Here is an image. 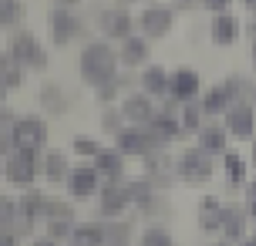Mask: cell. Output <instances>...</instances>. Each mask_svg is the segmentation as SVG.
<instances>
[{"mask_svg": "<svg viewBox=\"0 0 256 246\" xmlns=\"http://www.w3.org/2000/svg\"><path fill=\"white\" fill-rule=\"evenodd\" d=\"M196 125H199V108H189L182 115V128H196Z\"/></svg>", "mask_w": 256, "mask_h": 246, "instance_id": "26", "label": "cell"}, {"mask_svg": "<svg viewBox=\"0 0 256 246\" xmlns=\"http://www.w3.org/2000/svg\"><path fill=\"white\" fill-rule=\"evenodd\" d=\"M61 4H78V0H61Z\"/></svg>", "mask_w": 256, "mask_h": 246, "instance_id": "31", "label": "cell"}, {"mask_svg": "<svg viewBox=\"0 0 256 246\" xmlns=\"http://www.w3.org/2000/svg\"><path fill=\"white\" fill-rule=\"evenodd\" d=\"M71 246H108L102 226H81L71 233Z\"/></svg>", "mask_w": 256, "mask_h": 246, "instance_id": "13", "label": "cell"}, {"mask_svg": "<svg viewBox=\"0 0 256 246\" xmlns=\"http://www.w3.org/2000/svg\"><path fill=\"white\" fill-rule=\"evenodd\" d=\"M168 88H172V94H176L179 102H189L192 94L199 91V74L189 71V68H182V71L172 74V84H168Z\"/></svg>", "mask_w": 256, "mask_h": 246, "instance_id": "7", "label": "cell"}, {"mask_svg": "<svg viewBox=\"0 0 256 246\" xmlns=\"http://www.w3.org/2000/svg\"><path fill=\"white\" fill-rule=\"evenodd\" d=\"M34 156H30V148H17V156L7 162V179L10 182H20V186H27V182L34 179Z\"/></svg>", "mask_w": 256, "mask_h": 246, "instance_id": "4", "label": "cell"}, {"mask_svg": "<svg viewBox=\"0 0 256 246\" xmlns=\"http://www.w3.org/2000/svg\"><path fill=\"white\" fill-rule=\"evenodd\" d=\"M236 34H240V24H236L232 17H219L216 24H212V40H216V44H232Z\"/></svg>", "mask_w": 256, "mask_h": 246, "instance_id": "14", "label": "cell"}, {"mask_svg": "<svg viewBox=\"0 0 256 246\" xmlns=\"http://www.w3.org/2000/svg\"><path fill=\"white\" fill-rule=\"evenodd\" d=\"M102 27L112 34V38H125L132 34V17L125 10H112V14H102Z\"/></svg>", "mask_w": 256, "mask_h": 246, "instance_id": "9", "label": "cell"}, {"mask_svg": "<svg viewBox=\"0 0 256 246\" xmlns=\"http://www.w3.org/2000/svg\"><path fill=\"white\" fill-rule=\"evenodd\" d=\"M118 148L122 152H148L152 148V135H145V132H138V128H132V132H122L118 135Z\"/></svg>", "mask_w": 256, "mask_h": 246, "instance_id": "10", "label": "cell"}, {"mask_svg": "<svg viewBox=\"0 0 256 246\" xmlns=\"http://www.w3.org/2000/svg\"><path fill=\"white\" fill-rule=\"evenodd\" d=\"M142 84H145L148 94H158V91H166L172 81H168V74L162 71V68H148V71H145V78H142Z\"/></svg>", "mask_w": 256, "mask_h": 246, "instance_id": "16", "label": "cell"}, {"mask_svg": "<svg viewBox=\"0 0 256 246\" xmlns=\"http://www.w3.org/2000/svg\"><path fill=\"white\" fill-rule=\"evenodd\" d=\"M74 152H81V156H94V152H98V145H94V142H78Z\"/></svg>", "mask_w": 256, "mask_h": 246, "instance_id": "27", "label": "cell"}, {"mask_svg": "<svg viewBox=\"0 0 256 246\" xmlns=\"http://www.w3.org/2000/svg\"><path fill=\"white\" fill-rule=\"evenodd\" d=\"M250 199H253V206H256V186H253V192H250Z\"/></svg>", "mask_w": 256, "mask_h": 246, "instance_id": "30", "label": "cell"}, {"mask_svg": "<svg viewBox=\"0 0 256 246\" xmlns=\"http://www.w3.org/2000/svg\"><path fill=\"white\" fill-rule=\"evenodd\" d=\"M226 4H230V0H206V7H212V10H222Z\"/></svg>", "mask_w": 256, "mask_h": 246, "instance_id": "28", "label": "cell"}, {"mask_svg": "<svg viewBox=\"0 0 256 246\" xmlns=\"http://www.w3.org/2000/svg\"><path fill=\"white\" fill-rule=\"evenodd\" d=\"M38 246H54V243H51V240H40V243H38Z\"/></svg>", "mask_w": 256, "mask_h": 246, "instance_id": "29", "label": "cell"}, {"mask_svg": "<svg viewBox=\"0 0 256 246\" xmlns=\"http://www.w3.org/2000/svg\"><path fill=\"white\" fill-rule=\"evenodd\" d=\"M81 74H84V81H91V84L112 81V74H115V54H112V48L91 44L88 51L81 54Z\"/></svg>", "mask_w": 256, "mask_h": 246, "instance_id": "1", "label": "cell"}, {"mask_svg": "<svg viewBox=\"0 0 256 246\" xmlns=\"http://www.w3.org/2000/svg\"><path fill=\"white\" fill-rule=\"evenodd\" d=\"M14 142H17V148H38L40 142H44V135H48V128H44V122L40 118H20L17 125H14Z\"/></svg>", "mask_w": 256, "mask_h": 246, "instance_id": "2", "label": "cell"}, {"mask_svg": "<svg viewBox=\"0 0 256 246\" xmlns=\"http://www.w3.org/2000/svg\"><path fill=\"white\" fill-rule=\"evenodd\" d=\"M142 246H172V240H168L162 230H148L145 240H142Z\"/></svg>", "mask_w": 256, "mask_h": 246, "instance_id": "25", "label": "cell"}, {"mask_svg": "<svg viewBox=\"0 0 256 246\" xmlns=\"http://www.w3.org/2000/svg\"><path fill=\"white\" fill-rule=\"evenodd\" d=\"M142 27H145L148 38H162L168 27H172V10H166V7H148V10L142 14Z\"/></svg>", "mask_w": 256, "mask_h": 246, "instance_id": "5", "label": "cell"}, {"mask_svg": "<svg viewBox=\"0 0 256 246\" xmlns=\"http://www.w3.org/2000/svg\"><path fill=\"white\" fill-rule=\"evenodd\" d=\"M14 58L27 61V64H34V68H44V54H40L38 40L30 38V34H17L14 38Z\"/></svg>", "mask_w": 256, "mask_h": 246, "instance_id": "6", "label": "cell"}, {"mask_svg": "<svg viewBox=\"0 0 256 246\" xmlns=\"http://www.w3.org/2000/svg\"><path fill=\"white\" fill-rule=\"evenodd\" d=\"M226 148V135L219 128H206L202 132V152H222Z\"/></svg>", "mask_w": 256, "mask_h": 246, "instance_id": "19", "label": "cell"}, {"mask_svg": "<svg viewBox=\"0 0 256 246\" xmlns=\"http://www.w3.org/2000/svg\"><path fill=\"white\" fill-rule=\"evenodd\" d=\"M68 186H71L74 196H91L98 189V172H94V168H74V172L68 176Z\"/></svg>", "mask_w": 256, "mask_h": 246, "instance_id": "8", "label": "cell"}, {"mask_svg": "<svg viewBox=\"0 0 256 246\" xmlns=\"http://www.w3.org/2000/svg\"><path fill=\"white\" fill-rule=\"evenodd\" d=\"M230 132H236V138H250L253 135V112L243 108V104H236L230 112Z\"/></svg>", "mask_w": 256, "mask_h": 246, "instance_id": "11", "label": "cell"}, {"mask_svg": "<svg viewBox=\"0 0 256 246\" xmlns=\"http://www.w3.org/2000/svg\"><path fill=\"white\" fill-rule=\"evenodd\" d=\"M232 98H230V91L226 88H216V91H209V98H206V112H226V108H232Z\"/></svg>", "mask_w": 256, "mask_h": 246, "instance_id": "18", "label": "cell"}, {"mask_svg": "<svg viewBox=\"0 0 256 246\" xmlns=\"http://www.w3.org/2000/svg\"><path fill=\"white\" fill-rule=\"evenodd\" d=\"M226 172H230V179L243 182V176H246V166H243V158H240V156H230V158H226Z\"/></svg>", "mask_w": 256, "mask_h": 246, "instance_id": "24", "label": "cell"}, {"mask_svg": "<svg viewBox=\"0 0 256 246\" xmlns=\"http://www.w3.org/2000/svg\"><path fill=\"white\" fill-rule=\"evenodd\" d=\"M219 246H230V243H219Z\"/></svg>", "mask_w": 256, "mask_h": 246, "instance_id": "34", "label": "cell"}, {"mask_svg": "<svg viewBox=\"0 0 256 246\" xmlns=\"http://www.w3.org/2000/svg\"><path fill=\"white\" fill-rule=\"evenodd\" d=\"M145 54H148L145 40H135V38H128V40H125V51H122L125 64H142V61H145Z\"/></svg>", "mask_w": 256, "mask_h": 246, "instance_id": "17", "label": "cell"}, {"mask_svg": "<svg viewBox=\"0 0 256 246\" xmlns=\"http://www.w3.org/2000/svg\"><path fill=\"white\" fill-rule=\"evenodd\" d=\"M20 17H24V7H20L17 0H4V24L10 27L14 20H20Z\"/></svg>", "mask_w": 256, "mask_h": 246, "instance_id": "23", "label": "cell"}, {"mask_svg": "<svg viewBox=\"0 0 256 246\" xmlns=\"http://www.w3.org/2000/svg\"><path fill=\"white\" fill-rule=\"evenodd\" d=\"M222 226L230 236H243V216L240 212H222Z\"/></svg>", "mask_w": 256, "mask_h": 246, "instance_id": "22", "label": "cell"}, {"mask_svg": "<svg viewBox=\"0 0 256 246\" xmlns=\"http://www.w3.org/2000/svg\"><path fill=\"white\" fill-rule=\"evenodd\" d=\"M44 172H48V179H61V176H64V156L51 152L48 162H44Z\"/></svg>", "mask_w": 256, "mask_h": 246, "instance_id": "21", "label": "cell"}, {"mask_svg": "<svg viewBox=\"0 0 256 246\" xmlns=\"http://www.w3.org/2000/svg\"><path fill=\"white\" fill-rule=\"evenodd\" d=\"M98 168L108 172V176H118V172H122V158H118V152H98Z\"/></svg>", "mask_w": 256, "mask_h": 246, "instance_id": "20", "label": "cell"}, {"mask_svg": "<svg viewBox=\"0 0 256 246\" xmlns=\"http://www.w3.org/2000/svg\"><path fill=\"white\" fill-rule=\"evenodd\" d=\"M246 246H256V240H250V243H246Z\"/></svg>", "mask_w": 256, "mask_h": 246, "instance_id": "33", "label": "cell"}, {"mask_svg": "<svg viewBox=\"0 0 256 246\" xmlns=\"http://www.w3.org/2000/svg\"><path fill=\"white\" fill-rule=\"evenodd\" d=\"M253 158H256V152H253Z\"/></svg>", "mask_w": 256, "mask_h": 246, "instance_id": "35", "label": "cell"}, {"mask_svg": "<svg viewBox=\"0 0 256 246\" xmlns=\"http://www.w3.org/2000/svg\"><path fill=\"white\" fill-rule=\"evenodd\" d=\"M78 30H81V27H78V20L68 10H58V14H54V40H58V44H68Z\"/></svg>", "mask_w": 256, "mask_h": 246, "instance_id": "12", "label": "cell"}, {"mask_svg": "<svg viewBox=\"0 0 256 246\" xmlns=\"http://www.w3.org/2000/svg\"><path fill=\"white\" fill-rule=\"evenodd\" d=\"M179 172H182V179H192V182H199V179H209V172H212V166H209V152H186V156L179 158Z\"/></svg>", "mask_w": 256, "mask_h": 246, "instance_id": "3", "label": "cell"}, {"mask_svg": "<svg viewBox=\"0 0 256 246\" xmlns=\"http://www.w3.org/2000/svg\"><path fill=\"white\" fill-rule=\"evenodd\" d=\"M122 112H125L132 122H148V118H155V115H152V104H148V98H128Z\"/></svg>", "mask_w": 256, "mask_h": 246, "instance_id": "15", "label": "cell"}, {"mask_svg": "<svg viewBox=\"0 0 256 246\" xmlns=\"http://www.w3.org/2000/svg\"><path fill=\"white\" fill-rule=\"evenodd\" d=\"M246 4H250V7H256V0H246Z\"/></svg>", "mask_w": 256, "mask_h": 246, "instance_id": "32", "label": "cell"}]
</instances>
